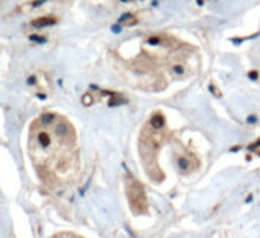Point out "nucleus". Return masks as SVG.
Returning <instances> with one entry per match:
<instances>
[{
	"mask_svg": "<svg viewBox=\"0 0 260 238\" xmlns=\"http://www.w3.org/2000/svg\"><path fill=\"white\" fill-rule=\"evenodd\" d=\"M54 238H81V236H78V235H75V233H72V232H63V233L55 235Z\"/></svg>",
	"mask_w": 260,
	"mask_h": 238,
	"instance_id": "39448f33",
	"label": "nucleus"
},
{
	"mask_svg": "<svg viewBox=\"0 0 260 238\" xmlns=\"http://www.w3.org/2000/svg\"><path fill=\"white\" fill-rule=\"evenodd\" d=\"M119 22H121L124 27H132V25H135V23L138 22V19H137L135 16H132V14H125V16L121 17Z\"/></svg>",
	"mask_w": 260,
	"mask_h": 238,
	"instance_id": "20e7f679",
	"label": "nucleus"
},
{
	"mask_svg": "<svg viewBox=\"0 0 260 238\" xmlns=\"http://www.w3.org/2000/svg\"><path fill=\"white\" fill-rule=\"evenodd\" d=\"M31 157L48 186H63L77 172L75 137L71 126L55 115H45L31 133Z\"/></svg>",
	"mask_w": 260,
	"mask_h": 238,
	"instance_id": "f257e3e1",
	"label": "nucleus"
},
{
	"mask_svg": "<svg viewBox=\"0 0 260 238\" xmlns=\"http://www.w3.org/2000/svg\"><path fill=\"white\" fill-rule=\"evenodd\" d=\"M125 191H127L128 203L132 206V210L135 214H147L149 204H147V197H146L144 188L130 174H127V177H125Z\"/></svg>",
	"mask_w": 260,
	"mask_h": 238,
	"instance_id": "f03ea898",
	"label": "nucleus"
},
{
	"mask_svg": "<svg viewBox=\"0 0 260 238\" xmlns=\"http://www.w3.org/2000/svg\"><path fill=\"white\" fill-rule=\"evenodd\" d=\"M173 72H176V74H182V68H181V65L173 66Z\"/></svg>",
	"mask_w": 260,
	"mask_h": 238,
	"instance_id": "423d86ee",
	"label": "nucleus"
},
{
	"mask_svg": "<svg viewBox=\"0 0 260 238\" xmlns=\"http://www.w3.org/2000/svg\"><path fill=\"white\" fill-rule=\"evenodd\" d=\"M57 20L54 17H42V19H37L32 22V27H37V28H42V27H51L54 25Z\"/></svg>",
	"mask_w": 260,
	"mask_h": 238,
	"instance_id": "7ed1b4c3",
	"label": "nucleus"
}]
</instances>
